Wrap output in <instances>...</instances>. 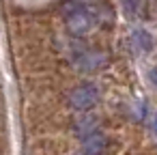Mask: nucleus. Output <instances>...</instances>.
<instances>
[{"mask_svg":"<svg viewBox=\"0 0 157 155\" xmlns=\"http://www.w3.org/2000/svg\"><path fill=\"white\" fill-rule=\"evenodd\" d=\"M82 155H84V153H82Z\"/></svg>","mask_w":157,"mask_h":155,"instance_id":"0eeeda50","label":"nucleus"},{"mask_svg":"<svg viewBox=\"0 0 157 155\" xmlns=\"http://www.w3.org/2000/svg\"><path fill=\"white\" fill-rule=\"evenodd\" d=\"M153 125H155V131H157V116H155V123H153Z\"/></svg>","mask_w":157,"mask_h":155,"instance_id":"423d86ee","label":"nucleus"},{"mask_svg":"<svg viewBox=\"0 0 157 155\" xmlns=\"http://www.w3.org/2000/svg\"><path fill=\"white\" fill-rule=\"evenodd\" d=\"M105 149V136L101 131H93L82 138V153L84 155H101Z\"/></svg>","mask_w":157,"mask_h":155,"instance_id":"7ed1b4c3","label":"nucleus"},{"mask_svg":"<svg viewBox=\"0 0 157 155\" xmlns=\"http://www.w3.org/2000/svg\"><path fill=\"white\" fill-rule=\"evenodd\" d=\"M131 43H133V48H136L138 52H148V50L153 48V39H151V35H148L146 30H133Z\"/></svg>","mask_w":157,"mask_h":155,"instance_id":"20e7f679","label":"nucleus"},{"mask_svg":"<svg viewBox=\"0 0 157 155\" xmlns=\"http://www.w3.org/2000/svg\"><path fill=\"white\" fill-rule=\"evenodd\" d=\"M97 26V13L88 7H75L67 15V30L73 37H86Z\"/></svg>","mask_w":157,"mask_h":155,"instance_id":"f257e3e1","label":"nucleus"},{"mask_svg":"<svg viewBox=\"0 0 157 155\" xmlns=\"http://www.w3.org/2000/svg\"><path fill=\"white\" fill-rule=\"evenodd\" d=\"M123 5H125V11L129 15H136L140 9V0H123Z\"/></svg>","mask_w":157,"mask_h":155,"instance_id":"39448f33","label":"nucleus"},{"mask_svg":"<svg viewBox=\"0 0 157 155\" xmlns=\"http://www.w3.org/2000/svg\"><path fill=\"white\" fill-rule=\"evenodd\" d=\"M97 101H99V91H97L95 84H82V86L73 88L71 95H69V103H71V108L82 110V112L95 108Z\"/></svg>","mask_w":157,"mask_h":155,"instance_id":"f03ea898","label":"nucleus"}]
</instances>
